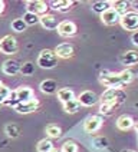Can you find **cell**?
Instances as JSON below:
<instances>
[{
    "instance_id": "cell-13",
    "label": "cell",
    "mask_w": 138,
    "mask_h": 152,
    "mask_svg": "<svg viewBox=\"0 0 138 152\" xmlns=\"http://www.w3.org/2000/svg\"><path fill=\"white\" fill-rule=\"evenodd\" d=\"M16 96H17V101L20 102V103H25V102H29L34 99L36 96H34L33 91L29 88V86H19L16 91Z\"/></svg>"
},
{
    "instance_id": "cell-25",
    "label": "cell",
    "mask_w": 138,
    "mask_h": 152,
    "mask_svg": "<svg viewBox=\"0 0 138 152\" xmlns=\"http://www.w3.org/2000/svg\"><path fill=\"white\" fill-rule=\"evenodd\" d=\"M46 135L49 136V138H55V139H58V138L62 136V129H60V126H58V125L51 124V125H48V126H46Z\"/></svg>"
},
{
    "instance_id": "cell-16",
    "label": "cell",
    "mask_w": 138,
    "mask_h": 152,
    "mask_svg": "<svg viewBox=\"0 0 138 152\" xmlns=\"http://www.w3.org/2000/svg\"><path fill=\"white\" fill-rule=\"evenodd\" d=\"M39 23L46 30H55V29H58V25H59L58 19L53 16V15H45V16H42Z\"/></svg>"
},
{
    "instance_id": "cell-5",
    "label": "cell",
    "mask_w": 138,
    "mask_h": 152,
    "mask_svg": "<svg viewBox=\"0 0 138 152\" xmlns=\"http://www.w3.org/2000/svg\"><path fill=\"white\" fill-rule=\"evenodd\" d=\"M48 9H49L48 3H45L42 0H29V1H26V10L39 17L48 15Z\"/></svg>"
},
{
    "instance_id": "cell-4",
    "label": "cell",
    "mask_w": 138,
    "mask_h": 152,
    "mask_svg": "<svg viewBox=\"0 0 138 152\" xmlns=\"http://www.w3.org/2000/svg\"><path fill=\"white\" fill-rule=\"evenodd\" d=\"M19 50V45L15 36L7 34L4 36L3 39H0V52L4 53V55H13Z\"/></svg>"
},
{
    "instance_id": "cell-29",
    "label": "cell",
    "mask_w": 138,
    "mask_h": 152,
    "mask_svg": "<svg viewBox=\"0 0 138 152\" xmlns=\"http://www.w3.org/2000/svg\"><path fill=\"white\" fill-rule=\"evenodd\" d=\"M120 77H121V80H122V85L125 86V85H128V83L132 82V79H134V73H132L131 70H128V69H125V70L120 72Z\"/></svg>"
},
{
    "instance_id": "cell-41",
    "label": "cell",
    "mask_w": 138,
    "mask_h": 152,
    "mask_svg": "<svg viewBox=\"0 0 138 152\" xmlns=\"http://www.w3.org/2000/svg\"><path fill=\"white\" fill-rule=\"evenodd\" d=\"M52 152H60V151H58V149H53V151H52Z\"/></svg>"
},
{
    "instance_id": "cell-32",
    "label": "cell",
    "mask_w": 138,
    "mask_h": 152,
    "mask_svg": "<svg viewBox=\"0 0 138 152\" xmlns=\"http://www.w3.org/2000/svg\"><path fill=\"white\" fill-rule=\"evenodd\" d=\"M6 106H10V108H16L17 105L20 103V102L17 101V96H16V92L15 91H12V93L9 95V98L6 99V101L3 102Z\"/></svg>"
},
{
    "instance_id": "cell-6",
    "label": "cell",
    "mask_w": 138,
    "mask_h": 152,
    "mask_svg": "<svg viewBox=\"0 0 138 152\" xmlns=\"http://www.w3.org/2000/svg\"><path fill=\"white\" fill-rule=\"evenodd\" d=\"M102 124H104L102 115H99V113L98 115H91V116H88L85 119L84 129L86 132H89V134H95V132H98L102 128Z\"/></svg>"
},
{
    "instance_id": "cell-33",
    "label": "cell",
    "mask_w": 138,
    "mask_h": 152,
    "mask_svg": "<svg viewBox=\"0 0 138 152\" xmlns=\"http://www.w3.org/2000/svg\"><path fill=\"white\" fill-rule=\"evenodd\" d=\"M115 109H117V106H114V105H109V103H101L98 110H99V115H111Z\"/></svg>"
},
{
    "instance_id": "cell-14",
    "label": "cell",
    "mask_w": 138,
    "mask_h": 152,
    "mask_svg": "<svg viewBox=\"0 0 138 152\" xmlns=\"http://www.w3.org/2000/svg\"><path fill=\"white\" fill-rule=\"evenodd\" d=\"M53 52L60 59H69V58L73 56V46L70 43H60L56 46V49Z\"/></svg>"
},
{
    "instance_id": "cell-8",
    "label": "cell",
    "mask_w": 138,
    "mask_h": 152,
    "mask_svg": "<svg viewBox=\"0 0 138 152\" xmlns=\"http://www.w3.org/2000/svg\"><path fill=\"white\" fill-rule=\"evenodd\" d=\"M76 32L78 27L72 20H63L58 25V33L62 37H72V36L76 34Z\"/></svg>"
},
{
    "instance_id": "cell-26",
    "label": "cell",
    "mask_w": 138,
    "mask_h": 152,
    "mask_svg": "<svg viewBox=\"0 0 138 152\" xmlns=\"http://www.w3.org/2000/svg\"><path fill=\"white\" fill-rule=\"evenodd\" d=\"M81 108V103L78 102V99H73V101H69L66 103H63V110L66 113H76Z\"/></svg>"
},
{
    "instance_id": "cell-31",
    "label": "cell",
    "mask_w": 138,
    "mask_h": 152,
    "mask_svg": "<svg viewBox=\"0 0 138 152\" xmlns=\"http://www.w3.org/2000/svg\"><path fill=\"white\" fill-rule=\"evenodd\" d=\"M78 144L76 142H73V141H66V142H63L62 145V149L60 152H78Z\"/></svg>"
},
{
    "instance_id": "cell-9",
    "label": "cell",
    "mask_w": 138,
    "mask_h": 152,
    "mask_svg": "<svg viewBox=\"0 0 138 152\" xmlns=\"http://www.w3.org/2000/svg\"><path fill=\"white\" fill-rule=\"evenodd\" d=\"M78 102L81 103V106H94L98 103V96H96V93L92 92V91H84L82 93H79V96L76 98Z\"/></svg>"
},
{
    "instance_id": "cell-17",
    "label": "cell",
    "mask_w": 138,
    "mask_h": 152,
    "mask_svg": "<svg viewBox=\"0 0 138 152\" xmlns=\"http://www.w3.org/2000/svg\"><path fill=\"white\" fill-rule=\"evenodd\" d=\"M39 88H40V92L42 93L52 95V93L58 92V82L53 80V79H46V80H43L42 83L39 85Z\"/></svg>"
},
{
    "instance_id": "cell-15",
    "label": "cell",
    "mask_w": 138,
    "mask_h": 152,
    "mask_svg": "<svg viewBox=\"0 0 138 152\" xmlns=\"http://www.w3.org/2000/svg\"><path fill=\"white\" fill-rule=\"evenodd\" d=\"M120 62L121 65H125V66H134L138 63V52L135 50H127L124 52L120 56Z\"/></svg>"
},
{
    "instance_id": "cell-2",
    "label": "cell",
    "mask_w": 138,
    "mask_h": 152,
    "mask_svg": "<svg viewBox=\"0 0 138 152\" xmlns=\"http://www.w3.org/2000/svg\"><path fill=\"white\" fill-rule=\"evenodd\" d=\"M36 65L42 69H53L58 65V56L51 49H45V50H42L39 53Z\"/></svg>"
},
{
    "instance_id": "cell-28",
    "label": "cell",
    "mask_w": 138,
    "mask_h": 152,
    "mask_svg": "<svg viewBox=\"0 0 138 152\" xmlns=\"http://www.w3.org/2000/svg\"><path fill=\"white\" fill-rule=\"evenodd\" d=\"M26 23L23 22V19H15L12 22V30H15L16 33H20V32H25L26 30Z\"/></svg>"
},
{
    "instance_id": "cell-7",
    "label": "cell",
    "mask_w": 138,
    "mask_h": 152,
    "mask_svg": "<svg viewBox=\"0 0 138 152\" xmlns=\"http://www.w3.org/2000/svg\"><path fill=\"white\" fill-rule=\"evenodd\" d=\"M121 26L128 30V32H137L138 30V13L135 12H128L127 15L121 17Z\"/></svg>"
},
{
    "instance_id": "cell-34",
    "label": "cell",
    "mask_w": 138,
    "mask_h": 152,
    "mask_svg": "<svg viewBox=\"0 0 138 152\" xmlns=\"http://www.w3.org/2000/svg\"><path fill=\"white\" fill-rule=\"evenodd\" d=\"M10 93H12V89H10L9 86H6V85H3V86L0 88V103H3V102L6 101Z\"/></svg>"
},
{
    "instance_id": "cell-35",
    "label": "cell",
    "mask_w": 138,
    "mask_h": 152,
    "mask_svg": "<svg viewBox=\"0 0 138 152\" xmlns=\"http://www.w3.org/2000/svg\"><path fill=\"white\" fill-rule=\"evenodd\" d=\"M94 144H95V146H96L98 149H104V148H106V146H108V141H106L105 138L101 136V138H96V139H95Z\"/></svg>"
},
{
    "instance_id": "cell-40",
    "label": "cell",
    "mask_w": 138,
    "mask_h": 152,
    "mask_svg": "<svg viewBox=\"0 0 138 152\" xmlns=\"http://www.w3.org/2000/svg\"><path fill=\"white\" fill-rule=\"evenodd\" d=\"M135 129H137V135H138V124L135 125Z\"/></svg>"
},
{
    "instance_id": "cell-36",
    "label": "cell",
    "mask_w": 138,
    "mask_h": 152,
    "mask_svg": "<svg viewBox=\"0 0 138 152\" xmlns=\"http://www.w3.org/2000/svg\"><path fill=\"white\" fill-rule=\"evenodd\" d=\"M131 42L134 43L135 46H138V30L132 33V36H131Z\"/></svg>"
},
{
    "instance_id": "cell-21",
    "label": "cell",
    "mask_w": 138,
    "mask_h": 152,
    "mask_svg": "<svg viewBox=\"0 0 138 152\" xmlns=\"http://www.w3.org/2000/svg\"><path fill=\"white\" fill-rule=\"evenodd\" d=\"M112 7V1H108V0H99V1H94L92 3V12L98 13V15H102L106 10H109Z\"/></svg>"
},
{
    "instance_id": "cell-18",
    "label": "cell",
    "mask_w": 138,
    "mask_h": 152,
    "mask_svg": "<svg viewBox=\"0 0 138 152\" xmlns=\"http://www.w3.org/2000/svg\"><path fill=\"white\" fill-rule=\"evenodd\" d=\"M134 126H135V122L129 115H121L120 118L117 119V128L121 131H128Z\"/></svg>"
},
{
    "instance_id": "cell-12",
    "label": "cell",
    "mask_w": 138,
    "mask_h": 152,
    "mask_svg": "<svg viewBox=\"0 0 138 152\" xmlns=\"http://www.w3.org/2000/svg\"><path fill=\"white\" fill-rule=\"evenodd\" d=\"M20 68H22V65L15 59H9L6 60L4 63H3V66H1V70H3V73L7 76H15L17 75L19 72H20Z\"/></svg>"
},
{
    "instance_id": "cell-3",
    "label": "cell",
    "mask_w": 138,
    "mask_h": 152,
    "mask_svg": "<svg viewBox=\"0 0 138 152\" xmlns=\"http://www.w3.org/2000/svg\"><path fill=\"white\" fill-rule=\"evenodd\" d=\"M99 82L105 85L106 88H114V89H121L124 85L120 77V73H114V72H108L105 70L99 76Z\"/></svg>"
},
{
    "instance_id": "cell-38",
    "label": "cell",
    "mask_w": 138,
    "mask_h": 152,
    "mask_svg": "<svg viewBox=\"0 0 138 152\" xmlns=\"http://www.w3.org/2000/svg\"><path fill=\"white\" fill-rule=\"evenodd\" d=\"M3 12H4V1H1V0H0V15H1Z\"/></svg>"
},
{
    "instance_id": "cell-23",
    "label": "cell",
    "mask_w": 138,
    "mask_h": 152,
    "mask_svg": "<svg viewBox=\"0 0 138 152\" xmlns=\"http://www.w3.org/2000/svg\"><path fill=\"white\" fill-rule=\"evenodd\" d=\"M36 149H37V152H52L55 148H53V142H52L51 139L49 138H45V139L37 142Z\"/></svg>"
},
{
    "instance_id": "cell-43",
    "label": "cell",
    "mask_w": 138,
    "mask_h": 152,
    "mask_svg": "<svg viewBox=\"0 0 138 152\" xmlns=\"http://www.w3.org/2000/svg\"><path fill=\"white\" fill-rule=\"evenodd\" d=\"M1 105H3V103H0V106H1Z\"/></svg>"
},
{
    "instance_id": "cell-30",
    "label": "cell",
    "mask_w": 138,
    "mask_h": 152,
    "mask_svg": "<svg viewBox=\"0 0 138 152\" xmlns=\"http://www.w3.org/2000/svg\"><path fill=\"white\" fill-rule=\"evenodd\" d=\"M20 73L25 76H30L34 73V63L32 62H26L22 65V68H20Z\"/></svg>"
},
{
    "instance_id": "cell-1",
    "label": "cell",
    "mask_w": 138,
    "mask_h": 152,
    "mask_svg": "<svg viewBox=\"0 0 138 152\" xmlns=\"http://www.w3.org/2000/svg\"><path fill=\"white\" fill-rule=\"evenodd\" d=\"M127 95L122 89H114V88H106L104 93L101 95V103H109L114 106H120L122 102L125 101Z\"/></svg>"
},
{
    "instance_id": "cell-10",
    "label": "cell",
    "mask_w": 138,
    "mask_h": 152,
    "mask_svg": "<svg viewBox=\"0 0 138 152\" xmlns=\"http://www.w3.org/2000/svg\"><path fill=\"white\" fill-rule=\"evenodd\" d=\"M39 101H37V98H34V99H32V101L29 102H25V103H19L16 108H15V110H16L17 113H20V115H27V113H32V112H34V110L39 108Z\"/></svg>"
},
{
    "instance_id": "cell-42",
    "label": "cell",
    "mask_w": 138,
    "mask_h": 152,
    "mask_svg": "<svg viewBox=\"0 0 138 152\" xmlns=\"http://www.w3.org/2000/svg\"><path fill=\"white\" fill-rule=\"evenodd\" d=\"M1 86H3V83H1V80H0V88H1Z\"/></svg>"
},
{
    "instance_id": "cell-11",
    "label": "cell",
    "mask_w": 138,
    "mask_h": 152,
    "mask_svg": "<svg viewBox=\"0 0 138 152\" xmlns=\"http://www.w3.org/2000/svg\"><path fill=\"white\" fill-rule=\"evenodd\" d=\"M101 20H102L104 25H106V26H115L121 22V16L111 7L109 10H106L105 13L101 15Z\"/></svg>"
},
{
    "instance_id": "cell-22",
    "label": "cell",
    "mask_w": 138,
    "mask_h": 152,
    "mask_svg": "<svg viewBox=\"0 0 138 152\" xmlns=\"http://www.w3.org/2000/svg\"><path fill=\"white\" fill-rule=\"evenodd\" d=\"M72 4H73V3L69 1V0H53V1H51L52 9H55V10H58V12H62V13L69 12Z\"/></svg>"
},
{
    "instance_id": "cell-37",
    "label": "cell",
    "mask_w": 138,
    "mask_h": 152,
    "mask_svg": "<svg viewBox=\"0 0 138 152\" xmlns=\"http://www.w3.org/2000/svg\"><path fill=\"white\" fill-rule=\"evenodd\" d=\"M131 6H132V12H135V13H138V0H134V1H131Z\"/></svg>"
},
{
    "instance_id": "cell-24",
    "label": "cell",
    "mask_w": 138,
    "mask_h": 152,
    "mask_svg": "<svg viewBox=\"0 0 138 152\" xmlns=\"http://www.w3.org/2000/svg\"><path fill=\"white\" fill-rule=\"evenodd\" d=\"M4 134L9 138H12V139H16V138L20 136V129H19V126H17L16 124H7L4 126Z\"/></svg>"
},
{
    "instance_id": "cell-19",
    "label": "cell",
    "mask_w": 138,
    "mask_h": 152,
    "mask_svg": "<svg viewBox=\"0 0 138 152\" xmlns=\"http://www.w3.org/2000/svg\"><path fill=\"white\" fill-rule=\"evenodd\" d=\"M129 7H131V1H125V0H117V1H112V9H114L121 17L128 13Z\"/></svg>"
},
{
    "instance_id": "cell-39",
    "label": "cell",
    "mask_w": 138,
    "mask_h": 152,
    "mask_svg": "<svg viewBox=\"0 0 138 152\" xmlns=\"http://www.w3.org/2000/svg\"><path fill=\"white\" fill-rule=\"evenodd\" d=\"M122 152H135V151H132V149H124Z\"/></svg>"
},
{
    "instance_id": "cell-20",
    "label": "cell",
    "mask_w": 138,
    "mask_h": 152,
    "mask_svg": "<svg viewBox=\"0 0 138 152\" xmlns=\"http://www.w3.org/2000/svg\"><path fill=\"white\" fill-rule=\"evenodd\" d=\"M58 99H59L62 103H66L69 101H73V99H76V96H75V92L72 91V89H69V88H62V89H58Z\"/></svg>"
},
{
    "instance_id": "cell-27",
    "label": "cell",
    "mask_w": 138,
    "mask_h": 152,
    "mask_svg": "<svg viewBox=\"0 0 138 152\" xmlns=\"http://www.w3.org/2000/svg\"><path fill=\"white\" fill-rule=\"evenodd\" d=\"M22 19H23V22L26 23V26H34L40 22V17L33 15V13H29V12H26Z\"/></svg>"
}]
</instances>
